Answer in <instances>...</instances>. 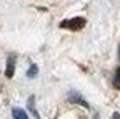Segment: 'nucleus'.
I'll return each instance as SVG.
<instances>
[{
  "mask_svg": "<svg viewBox=\"0 0 120 119\" xmlns=\"http://www.w3.org/2000/svg\"><path fill=\"white\" fill-rule=\"evenodd\" d=\"M85 25V19L82 17H75V19H70V20H64L60 24L62 29H70V30H80V29Z\"/></svg>",
  "mask_w": 120,
  "mask_h": 119,
  "instance_id": "f257e3e1",
  "label": "nucleus"
},
{
  "mask_svg": "<svg viewBox=\"0 0 120 119\" xmlns=\"http://www.w3.org/2000/svg\"><path fill=\"white\" fill-rule=\"evenodd\" d=\"M68 101L70 102H77V104H82L83 107H88V104H87V101L79 94V92H75V91H72L70 94H68Z\"/></svg>",
  "mask_w": 120,
  "mask_h": 119,
  "instance_id": "f03ea898",
  "label": "nucleus"
},
{
  "mask_svg": "<svg viewBox=\"0 0 120 119\" xmlns=\"http://www.w3.org/2000/svg\"><path fill=\"white\" fill-rule=\"evenodd\" d=\"M13 72H15V55H10V57H8V61H7L5 76L10 79V77H13Z\"/></svg>",
  "mask_w": 120,
  "mask_h": 119,
  "instance_id": "7ed1b4c3",
  "label": "nucleus"
},
{
  "mask_svg": "<svg viewBox=\"0 0 120 119\" xmlns=\"http://www.w3.org/2000/svg\"><path fill=\"white\" fill-rule=\"evenodd\" d=\"M12 116H13V119H28L27 112L23 109H20V107H13L12 109Z\"/></svg>",
  "mask_w": 120,
  "mask_h": 119,
  "instance_id": "20e7f679",
  "label": "nucleus"
},
{
  "mask_svg": "<svg viewBox=\"0 0 120 119\" xmlns=\"http://www.w3.org/2000/svg\"><path fill=\"white\" fill-rule=\"evenodd\" d=\"M28 109H30V112H32V114L38 119V112H37V109H35V97H34V96L28 97Z\"/></svg>",
  "mask_w": 120,
  "mask_h": 119,
  "instance_id": "39448f33",
  "label": "nucleus"
},
{
  "mask_svg": "<svg viewBox=\"0 0 120 119\" xmlns=\"http://www.w3.org/2000/svg\"><path fill=\"white\" fill-rule=\"evenodd\" d=\"M37 72H38V67H37L35 64H32V66H30V69L27 70V76H28V77H35Z\"/></svg>",
  "mask_w": 120,
  "mask_h": 119,
  "instance_id": "423d86ee",
  "label": "nucleus"
},
{
  "mask_svg": "<svg viewBox=\"0 0 120 119\" xmlns=\"http://www.w3.org/2000/svg\"><path fill=\"white\" fill-rule=\"evenodd\" d=\"M115 87H120V67L117 69V72H115Z\"/></svg>",
  "mask_w": 120,
  "mask_h": 119,
  "instance_id": "0eeeda50",
  "label": "nucleus"
},
{
  "mask_svg": "<svg viewBox=\"0 0 120 119\" xmlns=\"http://www.w3.org/2000/svg\"><path fill=\"white\" fill-rule=\"evenodd\" d=\"M113 119H120V114H117V112H115V114H113Z\"/></svg>",
  "mask_w": 120,
  "mask_h": 119,
  "instance_id": "6e6552de",
  "label": "nucleus"
}]
</instances>
